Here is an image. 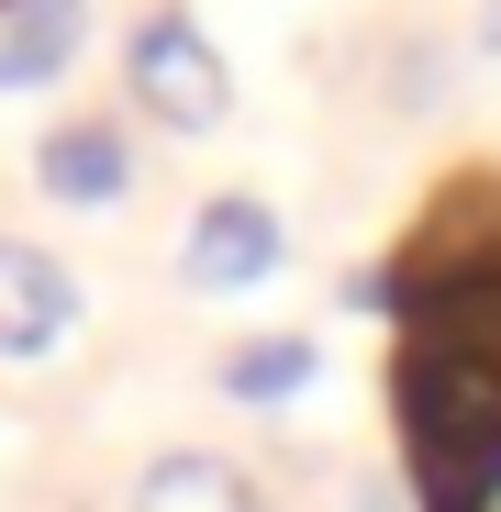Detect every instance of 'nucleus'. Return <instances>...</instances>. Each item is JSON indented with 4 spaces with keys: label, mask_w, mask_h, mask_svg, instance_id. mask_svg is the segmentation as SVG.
Segmentation results:
<instances>
[{
    "label": "nucleus",
    "mask_w": 501,
    "mask_h": 512,
    "mask_svg": "<svg viewBox=\"0 0 501 512\" xmlns=\"http://www.w3.org/2000/svg\"><path fill=\"white\" fill-rule=\"evenodd\" d=\"M190 290H245V279H268L279 268V212L268 201H201V223H190Z\"/></svg>",
    "instance_id": "7ed1b4c3"
},
{
    "label": "nucleus",
    "mask_w": 501,
    "mask_h": 512,
    "mask_svg": "<svg viewBox=\"0 0 501 512\" xmlns=\"http://www.w3.org/2000/svg\"><path fill=\"white\" fill-rule=\"evenodd\" d=\"M401 435L435 512H479L501 479V279L424 290L401 323Z\"/></svg>",
    "instance_id": "f257e3e1"
},
{
    "label": "nucleus",
    "mask_w": 501,
    "mask_h": 512,
    "mask_svg": "<svg viewBox=\"0 0 501 512\" xmlns=\"http://www.w3.org/2000/svg\"><path fill=\"white\" fill-rule=\"evenodd\" d=\"M134 512H257V490H245L223 457H156L145 490H134Z\"/></svg>",
    "instance_id": "0eeeda50"
},
{
    "label": "nucleus",
    "mask_w": 501,
    "mask_h": 512,
    "mask_svg": "<svg viewBox=\"0 0 501 512\" xmlns=\"http://www.w3.org/2000/svg\"><path fill=\"white\" fill-rule=\"evenodd\" d=\"M479 45H501V0H490V12H479Z\"/></svg>",
    "instance_id": "1a4fd4ad"
},
{
    "label": "nucleus",
    "mask_w": 501,
    "mask_h": 512,
    "mask_svg": "<svg viewBox=\"0 0 501 512\" xmlns=\"http://www.w3.org/2000/svg\"><path fill=\"white\" fill-rule=\"evenodd\" d=\"M56 334H67V268L45 245L0 234V357H45Z\"/></svg>",
    "instance_id": "20e7f679"
},
{
    "label": "nucleus",
    "mask_w": 501,
    "mask_h": 512,
    "mask_svg": "<svg viewBox=\"0 0 501 512\" xmlns=\"http://www.w3.org/2000/svg\"><path fill=\"white\" fill-rule=\"evenodd\" d=\"M0 12H12V0H0Z\"/></svg>",
    "instance_id": "9d476101"
},
{
    "label": "nucleus",
    "mask_w": 501,
    "mask_h": 512,
    "mask_svg": "<svg viewBox=\"0 0 501 512\" xmlns=\"http://www.w3.org/2000/svg\"><path fill=\"white\" fill-rule=\"evenodd\" d=\"M78 56V0H12V23H0V90H34Z\"/></svg>",
    "instance_id": "423d86ee"
},
{
    "label": "nucleus",
    "mask_w": 501,
    "mask_h": 512,
    "mask_svg": "<svg viewBox=\"0 0 501 512\" xmlns=\"http://www.w3.org/2000/svg\"><path fill=\"white\" fill-rule=\"evenodd\" d=\"M312 368H323V346H301V334H257V346L223 357V390H234V401H290Z\"/></svg>",
    "instance_id": "6e6552de"
},
{
    "label": "nucleus",
    "mask_w": 501,
    "mask_h": 512,
    "mask_svg": "<svg viewBox=\"0 0 501 512\" xmlns=\"http://www.w3.org/2000/svg\"><path fill=\"white\" fill-rule=\"evenodd\" d=\"M134 101H145L156 123H179V134H212V123L234 112V78H223L212 34L179 23V12H156V23L134 34Z\"/></svg>",
    "instance_id": "f03ea898"
},
{
    "label": "nucleus",
    "mask_w": 501,
    "mask_h": 512,
    "mask_svg": "<svg viewBox=\"0 0 501 512\" xmlns=\"http://www.w3.org/2000/svg\"><path fill=\"white\" fill-rule=\"evenodd\" d=\"M34 179L56 190V201H123V179H134V167H123V134L112 123H56L45 134V156H34Z\"/></svg>",
    "instance_id": "39448f33"
}]
</instances>
